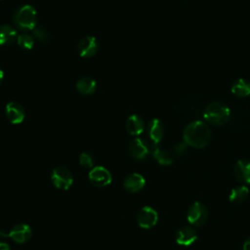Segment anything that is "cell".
I'll return each instance as SVG.
<instances>
[{
  "mask_svg": "<svg viewBox=\"0 0 250 250\" xmlns=\"http://www.w3.org/2000/svg\"><path fill=\"white\" fill-rule=\"evenodd\" d=\"M211 130L203 121H192L184 130V142L192 147H205L211 141Z\"/></svg>",
  "mask_w": 250,
  "mask_h": 250,
  "instance_id": "6da1fadb",
  "label": "cell"
},
{
  "mask_svg": "<svg viewBox=\"0 0 250 250\" xmlns=\"http://www.w3.org/2000/svg\"><path fill=\"white\" fill-rule=\"evenodd\" d=\"M230 116L229 108L221 102H214L208 104L203 111V118L209 124L222 126L228 122Z\"/></svg>",
  "mask_w": 250,
  "mask_h": 250,
  "instance_id": "7a4b0ae2",
  "label": "cell"
},
{
  "mask_svg": "<svg viewBox=\"0 0 250 250\" xmlns=\"http://www.w3.org/2000/svg\"><path fill=\"white\" fill-rule=\"evenodd\" d=\"M14 22L21 30H33L36 27L37 13L31 5L18 8L14 14Z\"/></svg>",
  "mask_w": 250,
  "mask_h": 250,
  "instance_id": "3957f363",
  "label": "cell"
},
{
  "mask_svg": "<svg viewBox=\"0 0 250 250\" xmlns=\"http://www.w3.org/2000/svg\"><path fill=\"white\" fill-rule=\"evenodd\" d=\"M187 218L190 225L200 227L204 225L208 219V209L203 203L195 201L189 206Z\"/></svg>",
  "mask_w": 250,
  "mask_h": 250,
  "instance_id": "277c9868",
  "label": "cell"
},
{
  "mask_svg": "<svg viewBox=\"0 0 250 250\" xmlns=\"http://www.w3.org/2000/svg\"><path fill=\"white\" fill-rule=\"evenodd\" d=\"M51 181L57 188L66 190L71 187L73 183V177L68 169L59 166L52 171Z\"/></svg>",
  "mask_w": 250,
  "mask_h": 250,
  "instance_id": "5b68a950",
  "label": "cell"
},
{
  "mask_svg": "<svg viewBox=\"0 0 250 250\" xmlns=\"http://www.w3.org/2000/svg\"><path fill=\"white\" fill-rule=\"evenodd\" d=\"M0 236L9 237L17 243H25L32 236L31 228L26 224H18L12 228L9 231L0 232Z\"/></svg>",
  "mask_w": 250,
  "mask_h": 250,
  "instance_id": "8992f818",
  "label": "cell"
},
{
  "mask_svg": "<svg viewBox=\"0 0 250 250\" xmlns=\"http://www.w3.org/2000/svg\"><path fill=\"white\" fill-rule=\"evenodd\" d=\"M88 177L92 185L98 188H104L110 185L112 180L110 172L105 167L103 166L93 167L90 170Z\"/></svg>",
  "mask_w": 250,
  "mask_h": 250,
  "instance_id": "52a82bcc",
  "label": "cell"
},
{
  "mask_svg": "<svg viewBox=\"0 0 250 250\" xmlns=\"http://www.w3.org/2000/svg\"><path fill=\"white\" fill-rule=\"evenodd\" d=\"M153 144H149L147 141L142 138L134 139L129 145V151L133 158L137 160H142L146 158L152 149Z\"/></svg>",
  "mask_w": 250,
  "mask_h": 250,
  "instance_id": "ba28073f",
  "label": "cell"
},
{
  "mask_svg": "<svg viewBox=\"0 0 250 250\" xmlns=\"http://www.w3.org/2000/svg\"><path fill=\"white\" fill-rule=\"evenodd\" d=\"M157 221L158 214L152 207L145 206L137 214V223L142 229H150L156 225Z\"/></svg>",
  "mask_w": 250,
  "mask_h": 250,
  "instance_id": "9c48e42d",
  "label": "cell"
},
{
  "mask_svg": "<svg viewBox=\"0 0 250 250\" xmlns=\"http://www.w3.org/2000/svg\"><path fill=\"white\" fill-rule=\"evenodd\" d=\"M99 48L97 39L94 36H85L78 43V53L82 58L93 57Z\"/></svg>",
  "mask_w": 250,
  "mask_h": 250,
  "instance_id": "30bf717a",
  "label": "cell"
},
{
  "mask_svg": "<svg viewBox=\"0 0 250 250\" xmlns=\"http://www.w3.org/2000/svg\"><path fill=\"white\" fill-rule=\"evenodd\" d=\"M197 239V231L192 227H183L176 233V242L183 246H189Z\"/></svg>",
  "mask_w": 250,
  "mask_h": 250,
  "instance_id": "8fae6325",
  "label": "cell"
},
{
  "mask_svg": "<svg viewBox=\"0 0 250 250\" xmlns=\"http://www.w3.org/2000/svg\"><path fill=\"white\" fill-rule=\"evenodd\" d=\"M6 116L12 124H20L24 119V110L17 102H10L6 105Z\"/></svg>",
  "mask_w": 250,
  "mask_h": 250,
  "instance_id": "7c38bea8",
  "label": "cell"
},
{
  "mask_svg": "<svg viewBox=\"0 0 250 250\" xmlns=\"http://www.w3.org/2000/svg\"><path fill=\"white\" fill-rule=\"evenodd\" d=\"M145 185L146 180L139 173H132L123 181V187L129 192H138L144 188Z\"/></svg>",
  "mask_w": 250,
  "mask_h": 250,
  "instance_id": "4fadbf2b",
  "label": "cell"
},
{
  "mask_svg": "<svg viewBox=\"0 0 250 250\" xmlns=\"http://www.w3.org/2000/svg\"><path fill=\"white\" fill-rule=\"evenodd\" d=\"M235 178L243 184H250V161L240 159L236 161L233 168Z\"/></svg>",
  "mask_w": 250,
  "mask_h": 250,
  "instance_id": "5bb4252c",
  "label": "cell"
},
{
  "mask_svg": "<svg viewBox=\"0 0 250 250\" xmlns=\"http://www.w3.org/2000/svg\"><path fill=\"white\" fill-rule=\"evenodd\" d=\"M126 129L129 134L133 136H139L144 132L145 122L141 116L133 114L127 118Z\"/></svg>",
  "mask_w": 250,
  "mask_h": 250,
  "instance_id": "9a60e30c",
  "label": "cell"
},
{
  "mask_svg": "<svg viewBox=\"0 0 250 250\" xmlns=\"http://www.w3.org/2000/svg\"><path fill=\"white\" fill-rule=\"evenodd\" d=\"M164 136V129L162 123L154 118L148 124V137L153 145H158Z\"/></svg>",
  "mask_w": 250,
  "mask_h": 250,
  "instance_id": "2e32d148",
  "label": "cell"
},
{
  "mask_svg": "<svg viewBox=\"0 0 250 250\" xmlns=\"http://www.w3.org/2000/svg\"><path fill=\"white\" fill-rule=\"evenodd\" d=\"M17 31L10 24L0 25V45H10L17 39Z\"/></svg>",
  "mask_w": 250,
  "mask_h": 250,
  "instance_id": "e0dca14e",
  "label": "cell"
},
{
  "mask_svg": "<svg viewBox=\"0 0 250 250\" xmlns=\"http://www.w3.org/2000/svg\"><path fill=\"white\" fill-rule=\"evenodd\" d=\"M97 83L91 77H82L76 82V89L82 95L93 94L96 90Z\"/></svg>",
  "mask_w": 250,
  "mask_h": 250,
  "instance_id": "ac0fdd59",
  "label": "cell"
},
{
  "mask_svg": "<svg viewBox=\"0 0 250 250\" xmlns=\"http://www.w3.org/2000/svg\"><path fill=\"white\" fill-rule=\"evenodd\" d=\"M151 154L160 165H170L173 162L172 154L167 150L160 148L157 145H153Z\"/></svg>",
  "mask_w": 250,
  "mask_h": 250,
  "instance_id": "d6986e66",
  "label": "cell"
},
{
  "mask_svg": "<svg viewBox=\"0 0 250 250\" xmlns=\"http://www.w3.org/2000/svg\"><path fill=\"white\" fill-rule=\"evenodd\" d=\"M231 93L239 98H244L250 95V82L240 78L237 79L231 86Z\"/></svg>",
  "mask_w": 250,
  "mask_h": 250,
  "instance_id": "ffe728a7",
  "label": "cell"
},
{
  "mask_svg": "<svg viewBox=\"0 0 250 250\" xmlns=\"http://www.w3.org/2000/svg\"><path fill=\"white\" fill-rule=\"evenodd\" d=\"M249 194V189L245 186H238L234 188L231 189L229 193V201L232 203H242L248 196Z\"/></svg>",
  "mask_w": 250,
  "mask_h": 250,
  "instance_id": "44dd1931",
  "label": "cell"
},
{
  "mask_svg": "<svg viewBox=\"0 0 250 250\" xmlns=\"http://www.w3.org/2000/svg\"><path fill=\"white\" fill-rule=\"evenodd\" d=\"M17 42H18V45L24 50H30L33 48V45H34L33 37L24 33L17 37Z\"/></svg>",
  "mask_w": 250,
  "mask_h": 250,
  "instance_id": "7402d4cb",
  "label": "cell"
},
{
  "mask_svg": "<svg viewBox=\"0 0 250 250\" xmlns=\"http://www.w3.org/2000/svg\"><path fill=\"white\" fill-rule=\"evenodd\" d=\"M33 34L34 36L42 43H48L51 39V35L50 33L43 27H35L33 29Z\"/></svg>",
  "mask_w": 250,
  "mask_h": 250,
  "instance_id": "603a6c76",
  "label": "cell"
},
{
  "mask_svg": "<svg viewBox=\"0 0 250 250\" xmlns=\"http://www.w3.org/2000/svg\"><path fill=\"white\" fill-rule=\"evenodd\" d=\"M79 163L81 166L85 168H93L94 167V158L88 152H82L79 155Z\"/></svg>",
  "mask_w": 250,
  "mask_h": 250,
  "instance_id": "cb8c5ba5",
  "label": "cell"
},
{
  "mask_svg": "<svg viewBox=\"0 0 250 250\" xmlns=\"http://www.w3.org/2000/svg\"><path fill=\"white\" fill-rule=\"evenodd\" d=\"M188 150V145L186 143H179L173 147V154L177 157L183 156Z\"/></svg>",
  "mask_w": 250,
  "mask_h": 250,
  "instance_id": "d4e9b609",
  "label": "cell"
},
{
  "mask_svg": "<svg viewBox=\"0 0 250 250\" xmlns=\"http://www.w3.org/2000/svg\"><path fill=\"white\" fill-rule=\"evenodd\" d=\"M0 250H11V247L8 243L0 241Z\"/></svg>",
  "mask_w": 250,
  "mask_h": 250,
  "instance_id": "484cf974",
  "label": "cell"
},
{
  "mask_svg": "<svg viewBox=\"0 0 250 250\" xmlns=\"http://www.w3.org/2000/svg\"><path fill=\"white\" fill-rule=\"evenodd\" d=\"M243 250H250V236L245 240L243 244Z\"/></svg>",
  "mask_w": 250,
  "mask_h": 250,
  "instance_id": "4316f807",
  "label": "cell"
},
{
  "mask_svg": "<svg viewBox=\"0 0 250 250\" xmlns=\"http://www.w3.org/2000/svg\"><path fill=\"white\" fill-rule=\"evenodd\" d=\"M3 78H4V72H3L2 69H0V84H1L2 81H3Z\"/></svg>",
  "mask_w": 250,
  "mask_h": 250,
  "instance_id": "83f0119b",
  "label": "cell"
}]
</instances>
